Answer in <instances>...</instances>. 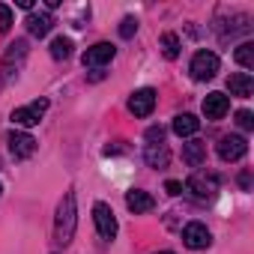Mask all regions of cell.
I'll list each match as a JSON object with an SVG mask.
<instances>
[{
	"instance_id": "4fadbf2b",
	"label": "cell",
	"mask_w": 254,
	"mask_h": 254,
	"mask_svg": "<svg viewBox=\"0 0 254 254\" xmlns=\"http://www.w3.org/2000/svg\"><path fill=\"white\" fill-rule=\"evenodd\" d=\"M183 162H186L189 168H200V165L206 162V144H203V141H189V144H183Z\"/></svg>"
},
{
	"instance_id": "30bf717a",
	"label": "cell",
	"mask_w": 254,
	"mask_h": 254,
	"mask_svg": "<svg viewBox=\"0 0 254 254\" xmlns=\"http://www.w3.org/2000/svg\"><path fill=\"white\" fill-rule=\"evenodd\" d=\"M186 189L194 194V197H212L215 191H218V177H203V174H194L189 183H186Z\"/></svg>"
},
{
	"instance_id": "ac0fdd59",
	"label": "cell",
	"mask_w": 254,
	"mask_h": 254,
	"mask_svg": "<svg viewBox=\"0 0 254 254\" xmlns=\"http://www.w3.org/2000/svg\"><path fill=\"white\" fill-rule=\"evenodd\" d=\"M24 57H27V42H24V39H15V42L9 45V54H6V60H3V66H6V75H9L12 63L18 66V63H21Z\"/></svg>"
},
{
	"instance_id": "44dd1931",
	"label": "cell",
	"mask_w": 254,
	"mask_h": 254,
	"mask_svg": "<svg viewBox=\"0 0 254 254\" xmlns=\"http://www.w3.org/2000/svg\"><path fill=\"white\" fill-rule=\"evenodd\" d=\"M69 54H72V39L57 36V39L51 42V57H54V60H66Z\"/></svg>"
},
{
	"instance_id": "277c9868",
	"label": "cell",
	"mask_w": 254,
	"mask_h": 254,
	"mask_svg": "<svg viewBox=\"0 0 254 254\" xmlns=\"http://www.w3.org/2000/svg\"><path fill=\"white\" fill-rule=\"evenodd\" d=\"M93 221H96V230H99L102 239L111 242V239L117 236V215H114V209H111L108 203L99 200V203L93 206Z\"/></svg>"
},
{
	"instance_id": "d4e9b609",
	"label": "cell",
	"mask_w": 254,
	"mask_h": 254,
	"mask_svg": "<svg viewBox=\"0 0 254 254\" xmlns=\"http://www.w3.org/2000/svg\"><path fill=\"white\" fill-rule=\"evenodd\" d=\"M147 141L150 144H165V129H162V126H153V129L147 132Z\"/></svg>"
},
{
	"instance_id": "5b68a950",
	"label": "cell",
	"mask_w": 254,
	"mask_h": 254,
	"mask_svg": "<svg viewBox=\"0 0 254 254\" xmlns=\"http://www.w3.org/2000/svg\"><path fill=\"white\" fill-rule=\"evenodd\" d=\"M183 242H186L191 251H200V248H209L212 233H209L206 224H200V221H189L186 230H183Z\"/></svg>"
},
{
	"instance_id": "5bb4252c",
	"label": "cell",
	"mask_w": 254,
	"mask_h": 254,
	"mask_svg": "<svg viewBox=\"0 0 254 254\" xmlns=\"http://www.w3.org/2000/svg\"><path fill=\"white\" fill-rule=\"evenodd\" d=\"M126 206H129L135 215H141V212H150L153 206H156V200H153V194L150 191H129V194H126Z\"/></svg>"
},
{
	"instance_id": "7a4b0ae2",
	"label": "cell",
	"mask_w": 254,
	"mask_h": 254,
	"mask_svg": "<svg viewBox=\"0 0 254 254\" xmlns=\"http://www.w3.org/2000/svg\"><path fill=\"white\" fill-rule=\"evenodd\" d=\"M191 78L194 81H209V78H215L218 75V69H221V60H218V54H212V51H197L194 57H191Z\"/></svg>"
},
{
	"instance_id": "e0dca14e",
	"label": "cell",
	"mask_w": 254,
	"mask_h": 254,
	"mask_svg": "<svg viewBox=\"0 0 254 254\" xmlns=\"http://www.w3.org/2000/svg\"><path fill=\"white\" fill-rule=\"evenodd\" d=\"M147 165L150 168H165L168 165V159H171V153H168V147L165 144H147Z\"/></svg>"
},
{
	"instance_id": "9a60e30c",
	"label": "cell",
	"mask_w": 254,
	"mask_h": 254,
	"mask_svg": "<svg viewBox=\"0 0 254 254\" xmlns=\"http://www.w3.org/2000/svg\"><path fill=\"white\" fill-rule=\"evenodd\" d=\"M24 24H27V30H30L33 36H39V39H42V36H48V33H51L54 18H51L48 12H33V15H27V21H24Z\"/></svg>"
},
{
	"instance_id": "f1b7e54d",
	"label": "cell",
	"mask_w": 254,
	"mask_h": 254,
	"mask_svg": "<svg viewBox=\"0 0 254 254\" xmlns=\"http://www.w3.org/2000/svg\"><path fill=\"white\" fill-rule=\"evenodd\" d=\"M0 191H3V186H0Z\"/></svg>"
},
{
	"instance_id": "52a82bcc",
	"label": "cell",
	"mask_w": 254,
	"mask_h": 254,
	"mask_svg": "<svg viewBox=\"0 0 254 254\" xmlns=\"http://www.w3.org/2000/svg\"><path fill=\"white\" fill-rule=\"evenodd\" d=\"M153 108H156V90H153V87H141V90L132 93V99H129V111H132L135 117H150Z\"/></svg>"
},
{
	"instance_id": "3957f363",
	"label": "cell",
	"mask_w": 254,
	"mask_h": 254,
	"mask_svg": "<svg viewBox=\"0 0 254 254\" xmlns=\"http://www.w3.org/2000/svg\"><path fill=\"white\" fill-rule=\"evenodd\" d=\"M45 111H48V99H36V102H30L24 108H15L12 111V123L21 126V129H30V126H36L45 117Z\"/></svg>"
},
{
	"instance_id": "4316f807",
	"label": "cell",
	"mask_w": 254,
	"mask_h": 254,
	"mask_svg": "<svg viewBox=\"0 0 254 254\" xmlns=\"http://www.w3.org/2000/svg\"><path fill=\"white\" fill-rule=\"evenodd\" d=\"M239 186H242V189H245V191H248V189H251V174H248V171H245V174H242V177H239Z\"/></svg>"
},
{
	"instance_id": "6da1fadb",
	"label": "cell",
	"mask_w": 254,
	"mask_h": 254,
	"mask_svg": "<svg viewBox=\"0 0 254 254\" xmlns=\"http://www.w3.org/2000/svg\"><path fill=\"white\" fill-rule=\"evenodd\" d=\"M75 224H78V206H75V191H69V194L60 200V206H57V224H54L57 239H60L63 245L72 242V236H75Z\"/></svg>"
},
{
	"instance_id": "83f0119b",
	"label": "cell",
	"mask_w": 254,
	"mask_h": 254,
	"mask_svg": "<svg viewBox=\"0 0 254 254\" xmlns=\"http://www.w3.org/2000/svg\"><path fill=\"white\" fill-rule=\"evenodd\" d=\"M159 254H174V251H159Z\"/></svg>"
},
{
	"instance_id": "cb8c5ba5",
	"label": "cell",
	"mask_w": 254,
	"mask_h": 254,
	"mask_svg": "<svg viewBox=\"0 0 254 254\" xmlns=\"http://www.w3.org/2000/svg\"><path fill=\"white\" fill-rule=\"evenodd\" d=\"M9 24H12V9L6 3H0V33H6Z\"/></svg>"
},
{
	"instance_id": "7402d4cb",
	"label": "cell",
	"mask_w": 254,
	"mask_h": 254,
	"mask_svg": "<svg viewBox=\"0 0 254 254\" xmlns=\"http://www.w3.org/2000/svg\"><path fill=\"white\" fill-rule=\"evenodd\" d=\"M236 123H239V129L251 132L254 129V114L251 111H236Z\"/></svg>"
},
{
	"instance_id": "603a6c76",
	"label": "cell",
	"mask_w": 254,
	"mask_h": 254,
	"mask_svg": "<svg viewBox=\"0 0 254 254\" xmlns=\"http://www.w3.org/2000/svg\"><path fill=\"white\" fill-rule=\"evenodd\" d=\"M135 30H138V21H135V18H123V24H120V36H123V39H132Z\"/></svg>"
},
{
	"instance_id": "2e32d148",
	"label": "cell",
	"mask_w": 254,
	"mask_h": 254,
	"mask_svg": "<svg viewBox=\"0 0 254 254\" xmlns=\"http://www.w3.org/2000/svg\"><path fill=\"white\" fill-rule=\"evenodd\" d=\"M197 129H200V120L194 114H177L174 117V132L180 138H191V135H197Z\"/></svg>"
},
{
	"instance_id": "ba28073f",
	"label": "cell",
	"mask_w": 254,
	"mask_h": 254,
	"mask_svg": "<svg viewBox=\"0 0 254 254\" xmlns=\"http://www.w3.org/2000/svg\"><path fill=\"white\" fill-rule=\"evenodd\" d=\"M114 54H117V48H114L111 42H96L93 48H87V51H84L81 63H84V66H105V63H111V60H114Z\"/></svg>"
},
{
	"instance_id": "7c38bea8",
	"label": "cell",
	"mask_w": 254,
	"mask_h": 254,
	"mask_svg": "<svg viewBox=\"0 0 254 254\" xmlns=\"http://www.w3.org/2000/svg\"><path fill=\"white\" fill-rule=\"evenodd\" d=\"M227 90H230V96L248 99V96L254 93V78H251L248 72H233V75L227 78Z\"/></svg>"
},
{
	"instance_id": "9c48e42d",
	"label": "cell",
	"mask_w": 254,
	"mask_h": 254,
	"mask_svg": "<svg viewBox=\"0 0 254 254\" xmlns=\"http://www.w3.org/2000/svg\"><path fill=\"white\" fill-rule=\"evenodd\" d=\"M6 144H9V153H12L15 159H30V156L36 153V141H33V135H27V132H12V135L6 138Z\"/></svg>"
},
{
	"instance_id": "d6986e66",
	"label": "cell",
	"mask_w": 254,
	"mask_h": 254,
	"mask_svg": "<svg viewBox=\"0 0 254 254\" xmlns=\"http://www.w3.org/2000/svg\"><path fill=\"white\" fill-rule=\"evenodd\" d=\"M162 54H165L168 60H177V57H180V36H177V33H165V36H162Z\"/></svg>"
},
{
	"instance_id": "ffe728a7",
	"label": "cell",
	"mask_w": 254,
	"mask_h": 254,
	"mask_svg": "<svg viewBox=\"0 0 254 254\" xmlns=\"http://www.w3.org/2000/svg\"><path fill=\"white\" fill-rule=\"evenodd\" d=\"M233 57H236V63H239L242 69H254V45H251V42H242Z\"/></svg>"
},
{
	"instance_id": "484cf974",
	"label": "cell",
	"mask_w": 254,
	"mask_h": 254,
	"mask_svg": "<svg viewBox=\"0 0 254 254\" xmlns=\"http://www.w3.org/2000/svg\"><path fill=\"white\" fill-rule=\"evenodd\" d=\"M165 191H168V194H180V191H183V183H177V180H168V183H165Z\"/></svg>"
},
{
	"instance_id": "8fae6325",
	"label": "cell",
	"mask_w": 254,
	"mask_h": 254,
	"mask_svg": "<svg viewBox=\"0 0 254 254\" xmlns=\"http://www.w3.org/2000/svg\"><path fill=\"white\" fill-rule=\"evenodd\" d=\"M227 111H230V99L224 93H209L203 99V117L206 120H221Z\"/></svg>"
},
{
	"instance_id": "8992f818",
	"label": "cell",
	"mask_w": 254,
	"mask_h": 254,
	"mask_svg": "<svg viewBox=\"0 0 254 254\" xmlns=\"http://www.w3.org/2000/svg\"><path fill=\"white\" fill-rule=\"evenodd\" d=\"M245 153H248V141H245L242 135H224V138L218 141V156H221L224 162H239Z\"/></svg>"
}]
</instances>
